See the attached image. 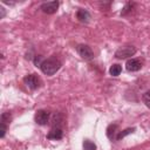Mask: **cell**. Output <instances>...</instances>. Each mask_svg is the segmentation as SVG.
<instances>
[{
    "instance_id": "obj_12",
    "label": "cell",
    "mask_w": 150,
    "mask_h": 150,
    "mask_svg": "<svg viewBox=\"0 0 150 150\" xmlns=\"http://www.w3.org/2000/svg\"><path fill=\"white\" fill-rule=\"evenodd\" d=\"M135 131V128H128V129H125V130H123V131H120L118 132V135L116 136V139H122L123 137H125L127 135H129V134H131V132H134Z\"/></svg>"
},
{
    "instance_id": "obj_14",
    "label": "cell",
    "mask_w": 150,
    "mask_h": 150,
    "mask_svg": "<svg viewBox=\"0 0 150 150\" xmlns=\"http://www.w3.org/2000/svg\"><path fill=\"white\" fill-rule=\"evenodd\" d=\"M142 98H143V102H144V104H145L148 108H150V91H146V93H144Z\"/></svg>"
},
{
    "instance_id": "obj_13",
    "label": "cell",
    "mask_w": 150,
    "mask_h": 150,
    "mask_svg": "<svg viewBox=\"0 0 150 150\" xmlns=\"http://www.w3.org/2000/svg\"><path fill=\"white\" fill-rule=\"evenodd\" d=\"M83 148H84V150H96V145L89 139H86L83 142Z\"/></svg>"
},
{
    "instance_id": "obj_4",
    "label": "cell",
    "mask_w": 150,
    "mask_h": 150,
    "mask_svg": "<svg viewBox=\"0 0 150 150\" xmlns=\"http://www.w3.org/2000/svg\"><path fill=\"white\" fill-rule=\"evenodd\" d=\"M23 82H25V84H26L29 89H32V90L38 89V88L40 87V79H39L35 74H29V75L25 76V77H23Z\"/></svg>"
},
{
    "instance_id": "obj_16",
    "label": "cell",
    "mask_w": 150,
    "mask_h": 150,
    "mask_svg": "<svg viewBox=\"0 0 150 150\" xmlns=\"http://www.w3.org/2000/svg\"><path fill=\"white\" fill-rule=\"evenodd\" d=\"M6 131H7V124H6V123L0 122V137H1V138H4V137H5Z\"/></svg>"
},
{
    "instance_id": "obj_17",
    "label": "cell",
    "mask_w": 150,
    "mask_h": 150,
    "mask_svg": "<svg viewBox=\"0 0 150 150\" xmlns=\"http://www.w3.org/2000/svg\"><path fill=\"white\" fill-rule=\"evenodd\" d=\"M131 8H132V4H127V5H125V7L123 8V11H122V13H121V14H122V15H125L128 12H130V11H131Z\"/></svg>"
},
{
    "instance_id": "obj_6",
    "label": "cell",
    "mask_w": 150,
    "mask_h": 150,
    "mask_svg": "<svg viewBox=\"0 0 150 150\" xmlns=\"http://www.w3.org/2000/svg\"><path fill=\"white\" fill-rule=\"evenodd\" d=\"M59 8V1H48L41 5V9L46 14H54Z\"/></svg>"
},
{
    "instance_id": "obj_3",
    "label": "cell",
    "mask_w": 150,
    "mask_h": 150,
    "mask_svg": "<svg viewBox=\"0 0 150 150\" xmlns=\"http://www.w3.org/2000/svg\"><path fill=\"white\" fill-rule=\"evenodd\" d=\"M76 50H77L79 55L86 61H90L94 59V53H93L91 48L87 45H79L76 47Z\"/></svg>"
},
{
    "instance_id": "obj_9",
    "label": "cell",
    "mask_w": 150,
    "mask_h": 150,
    "mask_svg": "<svg viewBox=\"0 0 150 150\" xmlns=\"http://www.w3.org/2000/svg\"><path fill=\"white\" fill-rule=\"evenodd\" d=\"M76 18L79 19V21L86 23V22L89 21V19H90V14H89V12H88L87 9H82V8H80V9L77 11V13H76Z\"/></svg>"
},
{
    "instance_id": "obj_11",
    "label": "cell",
    "mask_w": 150,
    "mask_h": 150,
    "mask_svg": "<svg viewBox=\"0 0 150 150\" xmlns=\"http://www.w3.org/2000/svg\"><path fill=\"white\" fill-rule=\"evenodd\" d=\"M121 71H122V67L120 64H117V63L116 64H112L110 67V69H109V73H110L111 76H118L121 74Z\"/></svg>"
},
{
    "instance_id": "obj_8",
    "label": "cell",
    "mask_w": 150,
    "mask_h": 150,
    "mask_svg": "<svg viewBox=\"0 0 150 150\" xmlns=\"http://www.w3.org/2000/svg\"><path fill=\"white\" fill-rule=\"evenodd\" d=\"M62 136H63V131L61 127H53L47 135L49 139H61Z\"/></svg>"
},
{
    "instance_id": "obj_5",
    "label": "cell",
    "mask_w": 150,
    "mask_h": 150,
    "mask_svg": "<svg viewBox=\"0 0 150 150\" xmlns=\"http://www.w3.org/2000/svg\"><path fill=\"white\" fill-rule=\"evenodd\" d=\"M49 116H50L49 111L40 109V110H38L35 112V122L38 124H40V125H46L48 123V121H49Z\"/></svg>"
},
{
    "instance_id": "obj_18",
    "label": "cell",
    "mask_w": 150,
    "mask_h": 150,
    "mask_svg": "<svg viewBox=\"0 0 150 150\" xmlns=\"http://www.w3.org/2000/svg\"><path fill=\"white\" fill-rule=\"evenodd\" d=\"M0 12H1V14H0V19H2V18L5 16V8H4V7H0Z\"/></svg>"
},
{
    "instance_id": "obj_7",
    "label": "cell",
    "mask_w": 150,
    "mask_h": 150,
    "mask_svg": "<svg viewBox=\"0 0 150 150\" xmlns=\"http://www.w3.org/2000/svg\"><path fill=\"white\" fill-rule=\"evenodd\" d=\"M125 68H127L128 71H137L142 68V63L138 59H130V60L127 61Z\"/></svg>"
},
{
    "instance_id": "obj_1",
    "label": "cell",
    "mask_w": 150,
    "mask_h": 150,
    "mask_svg": "<svg viewBox=\"0 0 150 150\" xmlns=\"http://www.w3.org/2000/svg\"><path fill=\"white\" fill-rule=\"evenodd\" d=\"M60 68H61V62H60V60H59L57 57H55V56L48 57V59L43 60V61L40 63V69H41V71H42L45 75H48V76L54 75Z\"/></svg>"
},
{
    "instance_id": "obj_15",
    "label": "cell",
    "mask_w": 150,
    "mask_h": 150,
    "mask_svg": "<svg viewBox=\"0 0 150 150\" xmlns=\"http://www.w3.org/2000/svg\"><path fill=\"white\" fill-rule=\"evenodd\" d=\"M11 114L9 112H4L2 115H1V122L2 123H6V124H8L9 122H11Z\"/></svg>"
},
{
    "instance_id": "obj_10",
    "label": "cell",
    "mask_w": 150,
    "mask_h": 150,
    "mask_svg": "<svg viewBox=\"0 0 150 150\" xmlns=\"http://www.w3.org/2000/svg\"><path fill=\"white\" fill-rule=\"evenodd\" d=\"M117 124H110L109 127H108V129H107V136L110 138V139H112V138H116V136H115V134L117 132Z\"/></svg>"
},
{
    "instance_id": "obj_2",
    "label": "cell",
    "mask_w": 150,
    "mask_h": 150,
    "mask_svg": "<svg viewBox=\"0 0 150 150\" xmlns=\"http://www.w3.org/2000/svg\"><path fill=\"white\" fill-rule=\"evenodd\" d=\"M136 53V48L134 46H123L121 48H118L116 52H115V57L116 59H120V60H123V59H128V57H131L134 56Z\"/></svg>"
}]
</instances>
